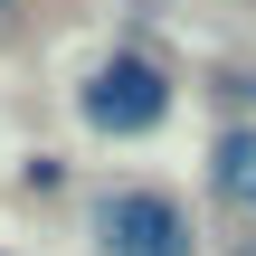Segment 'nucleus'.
Returning <instances> with one entry per match:
<instances>
[{
  "mask_svg": "<svg viewBox=\"0 0 256 256\" xmlns=\"http://www.w3.org/2000/svg\"><path fill=\"white\" fill-rule=\"evenodd\" d=\"M95 247L104 256H190V218L171 190H104L95 200Z\"/></svg>",
  "mask_w": 256,
  "mask_h": 256,
  "instance_id": "f257e3e1",
  "label": "nucleus"
},
{
  "mask_svg": "<svg viewBox=\"0 0 256 256\" xmlns=\"http://www.w3.org/2000/svg\"><path fill=\"white\" fill-rule=\"evenodd\" d=\"M171 114V86H162V66H142V57H114V66H95L86 76V124L95 133H152Z\"/></svg>",
  "mask_w": 256,
  "mask_h": 256,
  "instance_id": "f03ea898",
  "label": "nucleus"
},
{
  "mask_svg": "<svg viewBox=\"0 0 256 256\" xmlns=\"http://www.w3.org/2000/svg\"><path fill=\"white\" fill-rule=\"evenodd\" d=\"M218 190L238 200L256 218V124H238V133H218Z\"/></svg>",
  "mask_w": 256,
  "mask_h": 256,
  "instance_id": "7ed1b4c3",
  "label": "nucleus"
},
{
  "mask_svg": "<svg viewBox=\"0 0 256 256\" xmlns=\"http://www.w3.org/2000/svg\"><path fill=\"white\" fill-rule=\"evenodd\" d=\"M238 256H256V247H238Z\"/></svg>",
  "mask_w": 256,
  "mask_h": 256,
  "instance_id": "20e7f679",
  "label": "nucleus"
}]
</instances>
